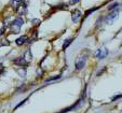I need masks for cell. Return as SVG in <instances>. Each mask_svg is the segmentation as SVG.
Here are the masks:
<instances>
[{
  "mask_svg": "<svg viewBox=\"0 0 122 113\" xmlns=\"http://www.w3.org/2000/svg\"><path fill=\"white\" fill-rule=\"evenodd\" d=\"M86 58H88V55L84 54V55H81L78 57V59L75 62V67H76V70H81L83 67L85 66V61H86Z\"/></svg>",
  "mask_w": 122,
  "mask_h": 113,
  "instance_id": "obj_1",
  "label": "cell"
},
{
  "mask_svg": "<svg viewBox=\"0 0 122 113\" xmlns=\"http://www.w3.org/2000/svg\"><path fill=\"white\" fill-rule=\"evenodd\" d=\"M119 11H120V5H119V8H117L116 10H113L111 13H109L108 15L105 17V22H106L107 24H112L113 21L117 19V16L119 15Z\"/></svg>",
  "mask_w": 122,
  "mask_h": 113,
  "instance_id": "obj_2",
  "label": "cell"
},
{
  "mask_svg": "<svg viewBox=\"0 0 122 113\" xmlns=\"http://www.w3.org/2000/svg\"><path fill=\"white\" fill-rule=\"evenodd\" d=\"M95 56H96L98 59H104V58H106L108 56V50L106 47H101L98 48L95 53Z\"/></svg>",
  "mask_w": 122,
  "mask_h": 113,
  "instance_id": "obj_3",
  "label": "cell"
},
{
  "mask_svg": "<svg viewBox=\"0 0 122 113\" xmlns=\"http://www.w3.org/2000/svg\"><path fill=\"white\" fill-rule=\"evenodd\" d=\"M13 64L16 66H27L28 62L25 59V56H21V57H17L15 59H13Z\"/></svg>",
  "mask_w": 122,
  "mask_h": 113,
  "instance_id": "obj_4",
  "label": "cell"
},
{
  "mask_svg": "<svg viewBox=\"0 0 122 113\" xmlns=\"http://www.w3.org/2000/svg\"><path fill=\"white\" fill-rule=\"evenodd\" d=\"M80 16H81L80 10L76 9V10H74V11L71 12V19H72V22H74V23H76V22L80 19Z\"/></svg>",
  "mask_w": 122,
  "mask_h": 113,
  "instance_id": "obj_5",
  "label": "cell"
},
{
  "mask_svg": "<svg viewBox=\"0 0 122 113\" xmlns=\"http://www.w3.org/2000/svg\"><path fill=\"white\" fill-rule=\"evenodd\" d=\"M27 40H28V37H27V36H22V37L17 38V39L15 40V43L17 44V45H23V44L25 43Z\"/></svg>",
  "mask_w": 122,
  "mask_h": 113,
  "instance_id": "obj_6",
  "label": "cell"
},
{
  "mask_svg": "<svg viewBox=\"0 0 122 113\" xmlns=\"http://www.w3.org/2000/svg\"><path fill=\"white\" fill-rule=\"evenodd\" d=\"M16 72H17V74H19L20 76H26V73H27V71H26V67L25 66H21V68L16 69Z\"/></svg>",
  "mask_w": 122,
  "mask_h": 113,
  "instance_id": "obj_7",
  "label": "cell"
},
{
  "mask_svg": "<svg viewBox=\"0 0 122 113\" xmlns=\"http://www.w3.org/2000/svg\"><path fill=\"white\" fill-rule=\"evenodd\" d=\"M13 25H16V26H19V27H21L22 25H23L24 24V19H22V17H17V19H15L13 21Z\"/></svg>",
  "mask_w": 122,
  "mask_h": 113,
  "instance_id": "obj_8",
  "label": "cell"
},
{
  "mask_svg": "<svg viewBox=\"0 0 122 113\" xmlns=\"http://www.w3.org/2000/svg\"><path fill=\"white\" fill-rule=\"evenodd\" d=\"M74 41V38H69V39H66L64 41V44H63V50H66L67 47H68L70 44H71V42Z\"/></svg>",
  "mask_w": 122,
  "mask_h": 113,
  "instance_id": "obj_9",
  "label": "cell"
},
{
  "mask_svg": "<svg viewBox=\"0 0 122 113\" xmlns=\"http://www.w3.org/2000/svg\"><path fill=\"white\" fill-rule=\"evenodd\" d=\"M21 3H22V1H20V0H12V1H11L12 7H13L15 10L19 9V7L21 5Z\"/></svg>",
  "mask_w": 122,
  "mask_h": 113,
  "instance_id": "obj_10",
  "label": "cell"
},
{
  "mask_svg": "<svg viewBox=\"0 0 122 113\" xmlns=\"http://www.w3.org/2000/svg\"><path fill=\"white\" fill-rule=\"evenodd\" d=\"M60 78H61V74H58V75H54V76H52V78H48V79L46 80V82H52V81L58 80Z\"/></svg>",
  "mask_w": 122,
  "mask_h": 113,
  "instance_id": "obj_11",
  "label": "cell"
},
{
  "mask_svg": "<svg viewBox=\"0 0 122 113\" xmlns=\"http://www.w3.org/2000/svg\"><path fill=\"white\" fill-rule=\"evenodd\" d=\"M98 9H99L98 7H95V8H93V9H90V10H88V11L85 12V17H86V16H89V15H90L91 13H93V12H94V11H96V10H98Z\"/></svg>",
  "mask_w": 122,
  "mask_h": 113,
  "instance_id": "obj_12",
  "label": "cell"
},
{
  "mask_svg": "<svg viewBox=\"0 0 122 113\" xmlns=\"http://www.w3.org/2000/svg\"><path fill=\"white\" fill-rule=\"evenodd\" d=\"M11 28H12V32H14V33H17V32H20V28H21V27H19V26L13 25V24H12Z\"/></svg>",
  "mask_w": 122,
  "mask_h": 113,
  "instance_id": "obj_13",
  "label": "cell"
},
{
  "mask_svg": "<svg viewBox=\"0 0 122 113\" xmlns=\"http://www.w3.org/2000/svg\"><path fill=\"white\" fill-rule=\"evenodd\" d=\"M119 5H120V3L115 2V3H112V5H109V7H108V10H109V11H111V10H112L113 8H117V7H119Z\"/></svg>",
  "mask_w": 122,
  "mask_h": 113,
  "instance_id": "obj_14",
  "label": "cell"
},
{
  "mask_svg": "<svg viewBox=\"0 0 122 113\" xmlns=\"http://www.w3.org/2000/svg\"><path fill=\"white\" fill-rule=\"evenodd\" d=\"M27 100H28V97H27V98H25V99H24V100H23V101H22V102H20V104H17V106H16L15 108H14V110H16V109H17V108H20V107H22V106H23L24 104H25L26 101H27Z\"/></svg>",
  "mask_w": 122,
  "mask_h": 113,
  "instance_id": "obj_15",
  "label": "cell"
},
{
  "mask_svg": "<svg viewBox=\"0 0 122 113\" xmlns=\"http://www.w3.org/2000/svg\"><path fill=\"white\" fill-rule=\"evenodd\" d=\"M120 98H121V94H119V95H116V96L112 98V101H115V100H117V99H120Z\"/></svg>",
  "mask_w": 122,
  "mask_h": 113,
  "instance_id": "obj_16",
  "label": "cell"
},
{
  "mask_svg": "<svg viewBox=\"0 0 122 113\" xmlns=\"http://www.w3.org/2000/svg\"><path fill=\"white\" fill-rule=\"evenodd\" d=\"M32 24H34V25H39L40 24V19H34V21H32Z\"/></svg>",
  "mask_w": 122,
  "mask_h": 113,
  "instance_id": "obj_17",
  "label": "cell"
},
{
  "mask_svg": "<svg viewBox=\"0 0 122 113\" xmlns=\"http://www.w3.org/2000/svg\"><path fill=\"white\" fill-rule=\"evenodd\" d=\"M1 45H9V41H8V40H2Z\"/></svg>",
  "mask_w": 122,
  "mask_h": 113,
  "instance_id": "obj_18",
  "label": "cell"
},
{
  "mask_svg": "<svg viewBox=\"0 0 122 113\" xmlns=\"http://www.w3.org/2000/svg\"><path fill=\"white\" fill-rule=\"evenodd\" d=\"M80 0H70V5H75V3H78Z\"/></svg>",
  "mask_w": 122,
  "mask_h": 113,
  "instance_id": "obj_19",
  "label": "cell"
},
{
  "mask_svg": "<svg viewBox=\"0 0 122 113\" xmlns=\"http://www.w3.org/2000/svg\"><path fill=\"white\" fill-rule=\"evenodd\" d=\"M104 70H106V67H104V68H103V69H102V70H99V71H101V72H98V73H97V75H101V74H102V73H103V72H104Z\"/></svg>",
  "mask_w": 122,
  "mask_h": 113,
  "instance_id": "obj_20",
  "label": "cell"
},
{
  "mask_svg": "<svg viewBox=\"0 0 122 113\" xmlns=\"http://www.w3.org/2000/svg\"><path fill=\"white\" fill-rule=\"evenodd\" d=\"M2 71H5V69H3V65L0 62V72H2Z\"/></svg>",
  "mask_w": 122,
  "mask_h": 113,
  "instance_id": "obj_21",
  "label": "cell"
},
{
  "mask_svg": "<svg viewBox=\"0 0 122 113\" xmlns=\"http://www.w3.org/2000/svg\"><path fill=\"white\" fill-rule=\"evenodd\" d=\"M3 33H5V28H1L0 29V36H2Z\"/></svg>",
  "mask_w": 122,
  "mask_h": 113,
  "instance_id": "obj_22",
  "label": "cell"
}]
</instances>
